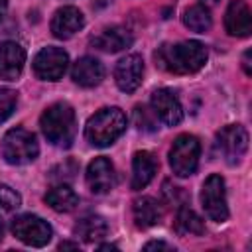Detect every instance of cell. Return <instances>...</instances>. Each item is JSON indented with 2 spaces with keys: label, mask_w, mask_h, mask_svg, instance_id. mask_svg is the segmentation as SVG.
<instances>
[{
  "label": "cell",
  "mask_w": 252,
  "mask_h": 252,
  "mask_svg": "<svg viewBox=\"0 0 252 252\" xmlns=\"http://www.w3.org/2000/svg\"><path fill=\"white\" fill-rule=\"evenodd\" d=\"M156 65L173 75L197 73L207 63V49L199 41H181V43H163L154 53Z\"/></svg>",
  "instance_id": "cell-1"
},
{
  "label": "cell",
  "mask_w": 252,
  "mask_h": 252,
  "mask_svg": "<svg viewBox=\"0 0 252 252\" xmlns=\"http://www.w3.org/2000/svg\"><path fill=\"white\" fill-rule=\"evenodd\" d=\"M39 126L47 142L57 148H69L77 132L75 110L67 102H55L41 114Z\"/></svg>",
  "instance_id": "cell-2"
},
{
  "label": "cell",
  "mask_w": 252,
  "mask_h": 252,
  "mask_svg": "<svg viewBox=\"0 0 252 252\" xmlns=\"http://www.w3.org/2000/svg\"><path fill=\"white\" fill-rule=\"evenodd\" d=\"M126 130V116L120 108L108 106L93 114L85 126V138L94 148H106L114 144Z\"/></svg>",
  "instance_id": "cell-3"
},
{
  "label": "cell",
  "mask_w": 252,
  "mask_h": 252,
  "mask_svg": "<svg viewBox=\"0 0 252 252\" xmlns=\"http://www.w3.org/2000/svg\"><path fill=\"white\" fill-rule=\"evenodd\" d=\"M39 146L35 136L26 128H12L2 140V156L12 165H24L37 158Z\"/></svg>",
  "instance_id": "cell-4"
},
{
  "label": "cell",
  "mask_w": 252,
  "mask_h": 252,
  "mask_svg": "<svg viewBox=\"0 0 252 252\" xmlns=\"http://www.w3.org/2000/svg\"><path fill=\"white\" fill-rule=\"evenodd\" d=\"M199 154H201V144L195 136L191 134L177 136L169 150V165L173 173L179 177H189L191 173H195L199 163Z\"/></svg>",
  "instance_id": "cell-5"
},
{
  "label": "cell",
  "mask_w": 252,
  "mask_h": 252,
  "mask_svg": "<svg viewBox=\"0 0 252 252\" xmlns=\"http://www.w3.org/2000/svg\"><path fill=\"white\" fill-rule=\"evenodd\" d=\"M201 203L205 215L215 222H224L228 219V205H226V189L224 179L217 173L209 175L201 189Z\"/></svg>",
  "instance_id": "cell-6"
},
{
  "label": "cell",
  "mask_w": 252,
  "mask_h": 252,
  "mask_svg": "<svg viewBox=\"0 0 252 252\" xmlns=\"http://www.w3.org/2000/svg\"><path fill=\"white\" fill-rule=\"evenodd\" d=\"M12 234L28 246H45L51 240V226L35 215H20L12 220Z\"/></svg>",
  "instance_id": "cell-7"
},
{
  "label": "cell",
  "mask_w": 252,
  "mask_h": 252,
  "mask_svg": "<svg viewBox=\"0 0 252 252\" xmlns=\"http://www.w3.org/2000/svg\"><path fill=\"white\" fill-rule=\"evenodd\" d=\"M217 148L228 163H238L248 150V132L240 124L224 126L217 134Z\"/></svg>",
  "instance_id": "cell-8"
},
{
  "label": "cell",
  "mask_w": 252,
  "mask_h": 252,
  "mask_svg": "<svg viewBox=\"0 0 252 252\" xmlns=\"http://www.w3.org/2000/svg\"><path fill=\"white\" fill-rule=\"evenodd\" d=\"M69 57L61 47H43L33 59V73L41 81H59L67 71Z\"/></svg>",
  "instance_id": "cell-9"
},
{
  "label": "cell",
  "mask_w": 252,
  "mask_h": 252,
  "mask_svg": "<svg viewBox=\"0 0 252 252\" xmlns=\"http://www.w3.org/2000/svg\"><path fill=\"white\" fill-rule=\"evenodd\" d=\"M142 77H144V61H142L140 55L132 53V55L122 57L116 63L114 81H116V85H118L120 91L134 93L142 85Z\"/></svg>",
  "instance_id": "cell-10"
},
{
  "label": "cell",
  "mask_w": 252,
  "mask_h": 252,
  "mask_svg": "<svg viewBox=\"0 0 252 252\" xmlns=\"http://www.w3.org/2000/svg\"><path fill=\"white\" fill-rule=\"evenodd\" d=\"M152 110L158 116V120H161L165 126H175L183 118V106H181L179 98L167 89L154 91V94H152Z\"/></svg>",
  "instance_id": "cell-11"
},
{
  "label": "cell",
  "mask_w": 252,
  "mask_h": 252,
  "mask_svg": "<svg viewBox=\"0 0 252 252\" xmlns=\"http://www.w3.org/2000/svg\"><path fill=\"white\" fill-rule=\"evenodd\" d=\"M116 183V173H114V165L110 163L108 158H94L89 167H87V185L93 193L96 195H104L108 193Z\"/></svg>",
  "instance_id": "cell-12"
},
{
  "label": "cell",
  "mask_w": 252,
  "mask_h": 252,
  "mask_svg": "<svg viewBox=\"0 0 252 252\" xmlns=\"http://www.w3.org/2000/svg\"><path fill=\"white\" fill-rule=\"evenodd\" d=\"M26 63V51L16 41H2L0 43V79L16 81L22 75Z\"/></svg>",
  "instance_id": "cell-13"
},
{
  "label": "cell",
  "mask_w": 252,
  "mask_h": 252,
  "mask_svg": "<svg viewBox=\"0 0 252 252\" xmlns=\"http://www.w3.org/2000/svg\"><path fill=\"white\" fill-rule=\"evenodd\" d=\"M83 26H85V16L75 6H63L51 18V32L59 39H69Z\"/></svg>",
  "instance_id": "cell-14"
},
{
  "label": "cell",
  "mask_w": 252,
  "mask_h": 252,
  "mask_svg": "<svg viewBox=\"0 0 252 252\" xmlns=\"http://www.w3.org/2000/svg\"><path fill=\"white\" fill-rule=\"evenodd\" d=\"M224 28L230 35H236V37L250 35L252 20H250V10L244 0H232L228 4L226 14H224Z\"/></svg>",
  "instance_id": "cell-15"
},
{
  "label": "cell",
  "mask_w": 252,
  "mask_h": 252,
  "mask_svg": "<svg viewBox=\"0 0 252 252\" xmlns=\"http://www.w3.org/2000/svg\"><path fill=\"white\" fill-rule=\"evenodd\" d=\"M71 77L81 87H87V89L89 87H96L104 79V67H102V63L98 59L85 55V57L75 61V65L71 69Z\"/></svg>",
  "instance_id": "cell-16"
},
{
  "label": "cell",
  "mask_w": 252,
  "mask_h": 252,
  "mask_svg": "<svg viewBox=\"0 0 252 252\" xmlns=\"http://www.w3.org/2000/svg\"><path fill=\"white\" fill-rule=\"evenodd\" d=\"M134 41L132 33L126 30V28H120V26H114V28H106L102 30L98 35H94L91 39V43L100 49V51H108V53H116V51H122L126 47H130Z\"/></svg>",
  "instance_id": "cell-17"
},
{
  "label": "cell",
  "mask_w": 252,
  "mask_h": 252,
  "mask_svg": "<svg viewBox=\"0 0 252 252\" xmlns=\"http://www.w3.org/2000/svg\"><path fill=\"white\" fill-rule=\"evenodd\" d=\"M158 171V159L152 152H136L132 159V189H144Z\"/></svg>",
  "instance_id": "cell-18"
},
{
  "label": "cell",
  "mask_w": 252,
  "mask_h": 252,
  "mask_svg": "<svg viewBox=\"0 0 252 252\" xmlns=\"http://www.w3.org/2000/svg\"><path fill=\"white\" fill-rule=\"evenodd\" d=\"M132 215H134L136 226L148 228V226H154L156 222H159V219H161V207L152 197H140V199H136L132 203Z\"/></svg>",
  "instance_id": "cell-19"
},
{
  "label": "cell",
  "mask_w": 252,
  "mask_h": 252,
  "mask_svg": "<svg viewBox=\"0 0 252 252\" xmlns=\"http://www.w3.org/2000/svg\"><path fill=\"white\" fill-rule=\"evenodd\" d=\"M45 203H47L53 211H57V213H69V211H73V209L77 207L79 197H77V193H75L69 185L59 183V185L51 187V189L45 193Z\"/></svg>",
  "instance_id": "cell-20"
},
{
  "label": "cell",
  "mask_w": 252,
  "mask_h": 252,
  "mask_svg": "<svg viewBox=\"0 0 252 252\" xmlns=\"http://www.w3.org/2000/svg\"><path fill=\"white\" fill-rule=\"evenodd\" d=\"M108 232V224L102 217H96V215H89V217H83L77 224H75V234L85 240V242H94V240H100L104 238Z\"/></svg>",
  "instance_id": "cell-21"
},
{
  "label": "cell",
  "mask_w": 252,
  "mask_h": 252,
  "mask_svg": "<svg viewBox=\"0 0 252 252\" xmlns=\"http://www.w3.org/2000/svg\"><path fill=\"white\" fill-rule=\"evenodd\" d=\"M175 228H177V232H181V234H197V236H199V234L205 232V224H203L201 217H199L195 211L187 209V207H181V209L177 211Z\"/></svg>",
  "instance_id": "cell-22"
},
{
  "label": "cell",
  "mask_w": 252,
  "mask_h": 252,
  "mask_svg": "<svg viewBox=\"0 0 252 252\" xmlns=\"http://www.w3.org/2000/svg\"><path fill=\"white\" fill-rule=\"evenodd\" d=\"M183 24H185L191 32L205 33V32L211 28L213 20H211V14H209V10H207L205 6H191V8H187L185 14H183Z\"/></svg>",
  "instance_id": "cell-23"
},
{
  "label": "cell",
  "mask_w": 252,
  "mask_h": 252,
  "mask_svg": "<svg viewBox=\"0 0 252 252\" xmlns=\"http://www.w3.org/2000/svg\"><path fill=\"white\" fill-rule=\"evenodd\" d=\"M134 122L140 130H146V132H154L158 128V116L154 114V110H150L146 106L134 108Z\"/></svg>",
  "instance_id": "cell-24"
},
{
  "label": "cell",
  "mask_w": 252,
  "mask_h": 252,
  "mask_svg": "<svg viewBox=\"0 0 252 252\" xmlns=\"http://www.w3.org/2000/svg\"><path fill=\"white\" fill-rule=\"evenodd\" d=\"M22 205V197L18 191H14L8 185H0V211H16Z\"/></svg>",
  "instance_id": "cell-25"
},
{
  "label": "cell",
  "mask_w": 252,
  "mask_h": 252,
  "mask_svg": "<svg viewBox=\"0 0 252 252\" xmlns=\"http://www.w3.org/2000/svg\"><path fill=\"white\" fill-rule=\"evenodd\" d=\"M18 102V94L10 89H0V124L4 120H8L16 108Z\"/></svg>",
  "instance_id": "cell-26"
},
{
  "label": "cell",
  "mask_w": 252,
  "mask_h": 252,
  "mask_svg": "<svg viewBox=\"0 0 252 252\" xmlns=\"http://www.w3.org/2000/svg\"><path fill=\"white\" fill-rule=\"evenodd\" d=\"M144 248L146 250H171V246L165 242H148Z\"/></svg>",
  "instance_id": "cell-27"
},
{
  "label": "cell",
  "mask_w": 252,
  "mask_h": 252,
  "mask_svg": "<svg viewBox=\"0 0 252 252\" xmlns=\"http://www.w3.org/2000/svg\"><path fill=\"white\" fill-rule=\"evenodd\" d=\"M242 67L246 71V75H252V69H250V51L244 53V59H242Z\"/></svg>",
  "instance_id": "cell-28"
},
{
  "label": "cell",
  "mask_w": 252,
  "mask_h": 252,
  "mask_svg": "<svg viewBox=\"0 0 252 252\" xmlns=\"http://www.w3.org/2000/svg\"><path fill=\"white\" fill-rule=\"evenodd\" d=\"M6 8H8V0H0V20H2L4 14H6Z\"/></svg>",
  "instance_id": "cell-29"
},
{
  "label": "cell",
  "mask_w": 252,
  "mask_h": 252,
  "mask_svg": "<svg viewBox=\"0 0 252 252\" xmlns=\"http://www.w3.org/2000/svg\"><path fill=\"white\" fill-rule=\"evenodd\" d=\"M59 248H61V250H63V248H79V244H77V242H61Z\"/></svg>",
  "instance_id": "cell-30"
},
{
  "label": "cell",
  "mask_w": 252,
  "mask_h": 252,
  "mask_svg": "<svg viewBox=\"0 0 252 252\" xmlns=\"http://www.w3.org/2000/svg\"><path fill=\"white\" fill-rule=\"evenodd\" d=\"M98 250H116V246L114 244H100Z\"/></svg>",
  "instance_id": "cell-31"
},
{
  "label": "cell",
  "mask_w": 252,
  "mask_h": 252,
  "mask_svg": "<svg viewBox=\"0 0 252 252\" xmlns=\"http://www.w3.org/2000/svg\"><path fill=\"white\" fill-rule=\"evenodd\" d=\"M203 2H207V4H217L219 0H203Z\"/></svg>",
  "instance_id": "cell-32"
}]
</instances>
